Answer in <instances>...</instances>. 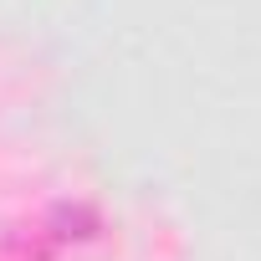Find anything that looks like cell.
<instances>
[{
  "label": "cell",
  "instance_id": "6da1fadb",
  "mask_svg": "<svg viewBox=\"0 0 261 261\" xmlns=\"http://www.w3.org/2000/svg\"><path fill=\"white\" fill-rule=\"evenodd\" d=\"M102 225L87 205H57L36 230H11L0 236V261H62L67 246L92 241Z\"/></svg>",
  "mask_w": 261,
  "mask_h": 261
}]
</instances>
